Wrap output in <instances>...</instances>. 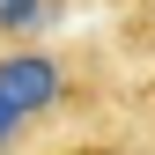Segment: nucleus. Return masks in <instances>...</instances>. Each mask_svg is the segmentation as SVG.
I'll return each instance as SVG.
<instances>
[{
	"mask_svg": "<svg viewBox=\"0 0 155 155\" xmlns=\"http://www.w3.org/2000/svg\"><path fill=\"white\" fill-rule=\"evenodd\" d=\"M126 126H140L148 140H155V74H133V89H126Z\"/></svg>",
	"mask_w": 155,
	"mask_h": 155,
	"instance_id": "obj_4",
	"label": "nucleus"
},
{
	"mask_svg": "<svg viewBox=\"0 0 155 155\" xmlns=\"http://www.w3.org/2000/svg\"><path fill=\"white\" fill-rule=\"evenodd\" d=\"M89 0H0V45H45V37H67V22Z\"/></svg>",
	"mask_w": 155,
	"mask_h": 155,
	"instance_id": "obj_2",
	"label": "nucleus"
},
{
	"mask_svg": "<svg viewBox=\"0 0 155 155\" xmlns=\"http://www.w3.org/2000/svg\"><path fill=\"white\" fill-rule=\"evenodd\" d=\"M45 155H118V133H96V140H59Z\"/></svg>",
	"mask_w": 155,
	"mask_h": 155,
	"instance_id": "obj_5",
	"label": "nucleus"
},
{
	"mask_svg": "<svg viewBox=\"0 0 155 155\" xmlns=\"http://www.w3.org/2000/svg\"><path fill=\"white\" fill-rule=\"evenodd\" d=\"M111 8V52L118 67L155 74V0H104Z\"/></svg>",
	"mask_w": 155,
	"mask_h": 155,
	"instance_id": "obj_3",
	"label": "nucleus"
},
{
	"mask_svg": "<svg viewBox=\"0 0 155 155\" xmlns=\"http://www.w3.org/2000/svg\"><path fill=\"white\" fill-rule=\"evenodd\" d=\"M133 74L111 37H45L0 45V155H45L59 140H96L126 126Z\"/></svg>",
	"mask_w": 155,
	"mask_h": 155,
	"instance_id": "obj_1",
	"label": "nucleus"
}]
</instances>
